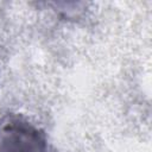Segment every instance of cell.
<instances>
[{
    "label": "cell",
    "instance_id": "obj_1",
    "mask_svg": "<svg viewBox=\"0 0 152 152\" xmlns=\"http://www.w3.org/2000/svg\"><path fill=\"white\" fill-rule=\"evenodd\" d=\"M0 152H49L46 134L25 116L6 114L0 118Z\"/></svg>",
    "mask_w": 152,
    "mask_h": 152
}]
</instances>
